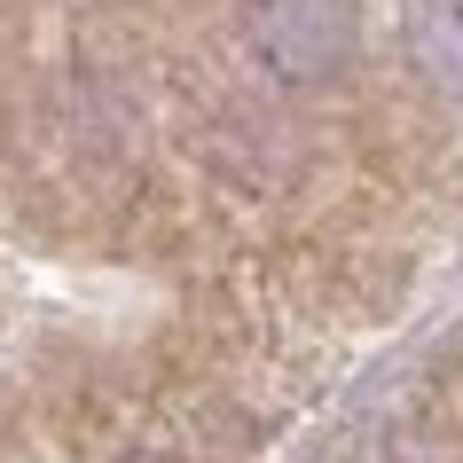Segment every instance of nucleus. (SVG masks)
I'll use <instances>...</instances> for the list:
<instances>
[{
	"label": "nucleus",
	"instance_id": "nucleus-3",
	"mask_svg": "<svg viewBox=\"0 0 463 463\" xmlns=\"http://www.w3.org/2000/svg\"><path fill=\"white\" fill-rule=\"evenodd\" d=\"M432 416H439V432L463 439V345L439 362V377H432Z\"/></svg>",
	"mask_w": 463,
	"mask_h": 463
},
{
	"label": "nucleus",
	"instance_id": "nucleus-4",
	"mask_svg": "<svg viewBox=\"0 0 463 463\" xmlns=\"http://www.w3.org/2000/svg\"><path fill=\"white\" fill-rule=\"evenodd\" d=\"M126 463H181V456H126Z\"/></svg>",
	"mask_w": 463,
	"mask_h": 463
},
{
	"label": "nucleus",
	"instance_id": "nucleus-1",
	"mask_svg": "<svg viewBox=\"0 0 463 463\" xmlns=\"http://www.w3.org/2000/svg\"><path fill=\"white\" fill-rule=\"evenodd\" d=\"M244 32L283 87H322L354 63V0H244Z\"/></svg>",
	"mask_w": 463,
	"mask_h": 463
},
{
	"label": "nucleus",
	"instance_id": "nucleus-2",
	"mask_svg": "<svg viewBox=\"0 0 463 463\" xmlns=\"http://www.w3.org/2000/svg\"><path fill=\"white\" fill-rule=\"evenodd\" d=\"M409 55L439 95L463 102V0H416L409 8Z\"/></svg>",
	"mask_w": 463,
	"mask_h": 463
}]
</instances>
